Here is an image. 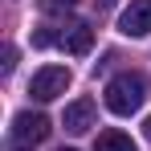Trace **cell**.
Returning <instances> with one entry per match:
<instances>
[{"instance_id": "obj_8", "label": "cell", "mask_w": 151, "mask_h": 151, "mask_svg": "<svg viewBox=\"0 0 151 151\" xmlns=\"http://www.w3.org/2000/svg\"><path fill=\"white\" fill-rule=\"evenodd\" d=\"M78 0H37V8L45 12V17H61V12H70Z\"/></svg>"}, {"instance_id": "obj_3", "label": "cell", "mask_w": 151, "mask_h": 151, "mask_svg": "<svg viewBox=\"0 0 151 151\" xmlns=\"http://www.w3.org/2000/svg\"><path fill=\"white\" fill-rule=\"evenodd\" d=\"M119 33L123 37H147L151 33V0H131L119 17Z\"/></svg>"}, {"instance_id": "obj_1", "label": "cell", "mask_w": 151, "mask_h": 151, "mask_svg": "<svg viewBox=\"0 0 151 151\" xmlns=\"http://www.w3.org/2000/svg\"><path fill=\"white\" fill-rule=\"evenodd\" d=\"M143 102H147V78L143 74H119V78L106 82V110H110V114L127 119V114H135Z\"/></svg>"}, {"instance_id": "obj_13", "label": "cell", "mask_w": 151, "mask_h": 151, "mask_svg": "<svg viewBox=\"0 0 151 151\" xmlns=\"http://www.w3.org/2000/svg\"><path fill=\"white\" fill-rule=\"evenodd\" d=\"M57 151H74V147H57Z\"/></svg>"}, {"instance_id": "obj_9", "label": "cell", "mask_w": 151, "mask_h": 151, "mask_svg": "<svg viewBox=\"0 0 151 151\" xmlns=\"http://www.w3.org/2000/svg\"><path fill=\"white\" fill-rule=\"evenodd\" d=\"M33 45H37V49H49V45H61V33H53V29H37V33H33Z\"/></svg>"}, {"instance_id": "obj_7", "label": "cell", "mask_w": 151, "mask_h": 151, "mask_svg": "<svg viewBox=\"0 0 151 151\" xmlns=\"http://www.w3.org/2000/svg\"><path fill=\"white\" fill-rule=\"evenodd\" d=\"M94 151H135V139L127 135V131H102L98 139H94Z\"/></svg>"}, {"instance_id": "obj_2", "label": "cell", "mask_w": 151, "mask_h": 151, "mask_svg": "<svg viewBox=\"0 0 151 151\" xmlns=\"http://www.w3.org/2000/svg\"><path fill=\"white\" fill-rule=\"evenodd\" d=\"M65 90H70V70L65 65H41L33 74V82H29V94L37 102H53V98H61Z\"/></svg>"}, {"instance_id": "obj_11", "label": "cell", "mask_w": 151, "mask_h": 151, "mask_svg": "<svg viewBox=\"0 0 151 151\" xmlns=\"http://www.w3.org/2000/svg\"><path fill=\"white\" fill-rule=\"evenodd\" d=\"M114 4H119V0H94V8H98V12H106V8H114Z\"/></svg>"}, {"instance_id": "obj_4", "label": "cell", "mask_w": 151, "mask_h": 151, "mask_svg": "<svg viewBox=\"0 0 151 151\" xmlns=\"http://www.w3.org/2000/svg\"><path fill=\"white\" fill-rule=\"evenodd\" d=\"M49 119L45 114H33V110H21L17 119H12V139L17 143H41V139H49Z\"/></svg>"}, {"instance_id": "obj_5", "label": "cell", "mask_w": 151, "mask_h": 151, "mask_svg": "<svg viewBox=\"0 0 151 151\" xmlns=\"http://www.w3.org/2000/svg\"><path fill=\"white\" fill-rule=\"evenodd\" d=\"M61 127L70 131V135H86L90 127H94V102L90 98H78L65 106V114H61Z\"/></svg>"}, {"instance_id": "obj_14", "label": "cell", "mask_w": 151, "mask_h": 151, "mask_svg": "<svg viewBox=\"0 0 151 151\" xmlns=\"http://www.w3.org/2000/svg\"><path fill=\"white\" fill-rule=\"evenodd\" d=\"M17 151H29V147H17Z\"/></svg>"}, {"instance_id": "obj_12", "label": "cell", "mask_w": 151, "mask_h": 151, "mask_svg": "<svg viewBox=\"0 0 151 151\" xmlns=\"http://www.w3.org/2000/svg\"><path fill=\"white\" fill-rule=\"evenodd\" d=\"M143 135H147V139H151V114H147V123H143Z\"/></svg>"}, {"instance_id": "obj_6", "label": "cell", "mask_w": 151, "mask_h": 151, "mask_svg": "<svg viewBox=\"0 0 151 151\" xmlns=\"http://www.w3.org/2000/svg\"><path fill=\"white\" fill-rule=\"evenodd\" d=\"M61 45L74 53V57H82V53H90V45H94V29L86 25V21H74V25L61 33Z\"/></svg>"}, {"instance_id": "obj_10", "label": "cell", "mask_w": 151, "mask_h": 151, "mask_svg": "<svg viewBox=\"0 0 151 151\" xmlns=\"http://www.w3.org/2000/svg\"><path fill=\"white\" fill-rule=\"evenodd\" d=\"M17 70V45H4V74Z\"/></svg>"}]
</instances>
